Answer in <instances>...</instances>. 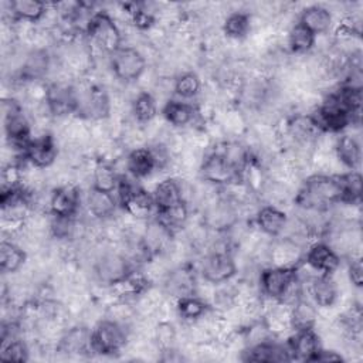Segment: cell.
<instances>
[{
    "instance_id": "6da1fadb",
    "label": "cell",
    "mask_w": 363,
    "mask_h": 363,
    "mask_svg": "<svg viewBox=\"0 0 363 363\" xmlns=\"http://www.w3.org/2000/svg\"><path fill=\"white\" fill-rule=\"evenodd\" d=\"M342 186L339 174L313 173L308 176L298 193L294 197V203L305 211L326 213L332 206L340 204Z\"/></svg>"
},
{
    "instance_id": "7a4b0ae2",
    "label": "cell",
    "mask_w": 363,
    "mask_h": 363,
    "mask_svg": "<svg viewBox=\"0 0 363 363\" xmlns=\"http://www.w3.org/2000/svg\"><path fill=\"white\" fill-rule=\"evenodd\" d=\"M85 38L92 50L108 55L122 47V31L106 10L91 13L85 24Z\"/></svg>"
},
{
    "instance_id": "3957f363",
    "label": "cell",
    "mask_w": 363,
    "mask_h": 363,
    "mask_svg": "<svg viewBox=\"0 0 363 363\" xmlns=\"http://www.w3.org/2000/svg\"><path fill=\"white\" fill-rule=\"evenodd\" d=\"M3 123L9 146L13 152L23 156L26 146L31 140V126L17 99H3Z\"/></svg>"
},
{
    "instance_id": "277c9868",
    "label": "cell",
    "mask_w": 363,
    "mask_h": 363,
    "mask_svg": "<svg viewBox=\"0 0 363 363\" xmlns=\"http://www.w3.org/2000/svg\"><path fill=\"white\" fill-rule=\"evenodd\" d=\"M116 191L118 203L132 218L139 221H149L156 214V206L152 193L139 186H135L126 177H119Z\"/></svg>"
},
{
    "instance_id": "5b68a950",
    "label": "cell",
    "mask_w": 363,
    "mask_h": 363,
    "mask_svg": "<svg viewBox=\"0 0 363 363\" xmlns=\"http://www.w3.org/2000/svg\"><path fill=\"white\" fill-rule=\"evenodd\" d=\"M129 339L128 326L105 318L95 323L91 329V349L94 353L113 356L121 353Z\"/></svg>"
},
{
    "instance_id": "8992f818",
    "label": "cell",
    "mask_w": 363,
    "mask_h": 363,
    "mask_svg": "<svg viewBox=\"0 0 363 363\" xmlns=\"http://www.w3.org/2000/svg\"><path fill=\"white\" fill-rule=\"evenodd\" d=\"M112 102L109 94L99 85H88L82 91L77 89V118L101 122L111 116Z\"/></svg>"
},
{
    "instance_id": "52a82bcc",
    "label": "cell",
    "mask_w": 363,
    "mask_h": 363,
    "mask_svg": "<svg viewBox=\"0 0 363 363\" xmlns=\"http://www.w3.org/2000/svg\"><path fill=\"white\" fill-rule=\"evenodd\" d=\"M298 279V267H267L258 278L259 294L268 301L281 302Z\"/></svg>"
},
{
    "instance_id": "ba28073f",
    "label": "cell",
    "mask_w": 363,
    "mask_h": 363,
    "mask_svg": "<svg viewBox=\"0 0 363 363\" xmlns=\"http://www.w3.org/2000/svg\"><path fill=\"white\" fill-rule=\"evenodd\" d=\"M109 57L113 77L125 84L139 81L146 71V57L136 47L122 45Z\"/></svg>"
},
{
    "instance_id": "9c48e42d",
    "label": "cell",
    "mask_w": 363,
    "mask_h": 363,
    "mask_svg": "<svg viewBox=\"0 0 363 363\" xmlns=\"http://www.w3.org/2000/svg\"><path fill=\"white\" fill-rule=\"evenodd\" d=\"M238 223V206L228 197H217L206 204L201 224L214 233H227Z\"/></svg>"
},
{
    "instance_id": "30bf717a",
    "label": "cell",
    "mask_w": 363,
    "mask_h": 363,
    "mask_svg": "<svg viewBox=\"0 0 363 363\" xmlns=\"http://www.w3.org/2000/svg\"><path fill=\"white\" fill-rule=\"evenodd\" d=\"M200 274L208 284H227L237 275V262L230 251L213 250L203 258Z\"/></svg>"
},
{
    "instance_id": "8fae6325",
    "label": "cell",
    "mask_w": 363,
    "mask_h": 363,
    "mask_svg": "<svg viewBox=\"0 0 363 363\" xmlns=\"http://www.w3.org/2000/svg\"><path fill=\"white\" fill-rule=\"evenodd\" d=\"M96 279L106 286H112L126 278L132 271L129 258L119 251L104 252L94 265Z\"/></svg>"
},
{
    "instance_id": "7c38bea8",
    "label": "cell",
    "mask_w": 363,
    "mask_h": 363,
    "mask_svg": "<svg viewBox=\"0 0 363 363\" xmlns=\"http://www.w3.org/2000/svg\"><path fill=\"white\" fill-rule=\"evenodd\" d=\"M199 176L201 182L213 186H228L240 179L237 170L230 164L223 152L207 155L199 166Z\"/></svg>"
},
{
    "instance_id": "4fadbf2b",
    "label": "cell",
    "mask_w": 363,
    "mask_h": 363,
    "mask_svg": "<svg viewBox=\"0 0 363 363\" xmlns=\"http://www.w3.org/2000/svg\"><path fill=\"white\" fill-rule=\"evenodd\" d=\"M58 157V145L55 138L44 132L35 138H31L23 152V160L35 169H50Z\"/></svg>"
},
{
    "instance_id": "5bb4252c",
    "label": "cell",
    "mask_w": 363,
    "mask_h": 363,
    "mask_svg": "<svg viewBox=\"0 0 363 363\" xmlns=\"http://www.w3.org/2000/svg\"><path fill=\"white\" fill-rule=\"evenodd\" d=\"M44 104L51 116L62 118L77 111V88L67 81H55L47 85Z\"/></svg>"
},
{
    "instance_id": "9a60e30c",
    "label": "cell",
    "mask_w": 363,
    "mask_h": 363,
    "mask_svg": "<svg viewBox=\"0 0 363 363\" xmlns=\"http://www.w3.org/2000/svg\"><path fill=\"white\" fill-rule=\"evenodd\" d=\"M81 206L79 189L75 184H62L48 196V211L57 217H77Z\"/></svg>"
},
{
    "instance_id": "2e32d148",
    "label": "cell",
    "mask_w": 363,
    "mask_h": 363,
    "mask_svg": "<svg viewBox=\"0 0 363 363\" xmlns=\"http://www.w3.org/2000/svg\"><path fill=\"white\" fill-rule=\"evenodd\" d=\"M302 254L301 242L289 235L275 237L267 250V257L272 267H298Z\"/></svg>"
},
{
    "instance_id": "e0dca14e",
    "label": "cell",
    "mask_w": 363,
    "mask_h": 363,
    "mask_svg": "<svg viewBox=\"0 0 363 363\" xmlns=\"http://www.w3.org/2000/svg\"><path fill=\"white\" fill-rule=\"evenodd\" d=\"M305 264L318 274L332 275L340 265V255L325 241H316L305 252Z\"/></svg>"
},
{
    "instance_id": "ac0fdd59",
    "label": "cell",
    "mask_w": 363,
    "mask_h": 363,
    "mask_svg": "<svg viewBox=\"0 0 363 363\" xmlns=\"http://www.w3.org/2000/svg\"><path fill=\"white\" fill-rule=\"evenodd\" d=\"M288 349L292 360L313 362L318 350L322 347L319 335L315 328L295 330V333L288 340Z\"/></svg>"
},
{
    "instance_id": "d6986e66",
    "label": "cell",
    "mask_w": 363,
    "mask_h": 363,
    "mask_svg": "<svg viewBox=\"0 0 363 363\" xmlns=\"http://www.w3.org/2000/svg\"><path fill=\"white\" fill-rule=\"evenodd\" d=\"M164 292L174 299L189 296V295H196V275L194 271L189 265H182L177 267L172 271H169L164 277Z\"/></svg>"
},
{
    "instance_id": "ffe728a7",
    "label": "cell",
    "mask_w": 363,
    "mask_h": 363,
    "mask_svg": "<svg viewBox=\"0 0 363 363\" xmlns=\"http://www.w3.org/2000/svg\"><path fill=\"white\" fill-rule=\"evenodd\" d=\"M244 360L247 362H267V363H281L292 360L288 345H281L265 339L255 345L248 346L244 350Z\"/></svg>"
},
{
    "instance_id": "44dd1931",
    "label": "cell",
    "mask_w": 363,
    "mask_h": 363,
    "mask_svg": "<svg viewBox=\"0 0 363 363\" xmlns=\"http://www.w3.org/2000/svg\"><path fill=\"white\" fill-rule=\"evenodd\" d=\"M255 224L258 230L271 237H279L284 234L288 225V216L286 213L274 204L261 206L255 213Z\"/></svg>"
},
{
    "instance_id": "7402d4cb",
    "label": "cell",
    "mask_w": 363,
    "mask_h": 363,
    "mask_svg": "<svg viewBox=\"0 0 363 363\" xmlns=\"http://www.w3.org/2000/svg\"><path fill=\"white\" fill-rule=\"evenodd\" d=\"M308 292L318 308H332L339 298L336 282L332 275L325 274H318L308 281Z\"/></svg>"
},
{
    "instance_id": "603a6c76",
    "label": "cell",
    "mask_w": 363,
    "mask_h": 363,
    "mask_svg": "<svg viewBox=\"0 0 363 363\" xmlns=\"http://www.w3.org/2000/svg\"><path fill=\"white\" fill-rule=\"evenodd\" d=\"M126 172L133 179H145L150 176L157 169L156 157L150 149V146H139L133 147L125 159Z\"/></svg>"
},
{
    "instance_id": "cb8c5ba5",
    "label": "cell",
    "mask_w": 363,
    "mask_h": 363,
    "mask_svg": "<svg viewBox=\"0 0 363 363\" xmlns=\"http://www.w3.org/2000/svg\"><path fill=\"white\" fill-rule=\"evenodd\" d=\"M51 67V57L45 48H33L24 58L20 68V78L27 82L41 81Z\"/></svg>"
},
{
    "instance_id": "d4e9b609",
    "label": "cell",
    "mask_w": 363,
    "mask_h": 363,
    "mask_svg": "<svg viewBox=\"0 0 363 363\" xmlns=\"http://www.w3.org/2000/svg\"><path fill=\"white\" fill-rule=\"evenodd\" d=\"M152 196L155 200L156 213L167 210V208L174 207L182 203H186L184 194H183V186L174 177H166V179L160 180L155 186Z\"/></svg>"
},
{
    "instance_id": "484cf974",
    "label": "cell",
    "mask_w": 363,
    "mask_h": 363,
    "mask_svg": "<svg viewBox=\"0 0 363 363\" xmlns=\"http://www.w3.org/2000/svg\"><path fill=\"white\" fill-rule=\"evenodd\" d=\"M85 206L88 213L96 218V220H108L111 218L118 207V200L112 191L101 190L94 186L89 187L86 193V200Z\"/></svg>"
},
{
    "instance_id": "4316f807",
    "label": "cell",
    "mask_w": 363,
    "mask_h": 363,
    "mask_svg": "<svg viewBox=\"0 0 363 363\" xmlns=\"http://www.w3.org/2000/svg\"><path fill=\"white\" fill-rule=\"evenodd\" d=\"M9 11L14 23L35 24L47 16L50 6L41 0H13L9 3Z\"/></svg>"
},
{
    "instance_id": "83f0119b",
    "label": "cell",
    "mask_w": 363,
    "mask_h": 363,
    "mask_svg": "<svg viewBox=\"0 0 363 363\" xmlns=\"http://www.w3.org/2000/svg\"><path fill=\"white\" fill-rule=\"evenodd\" d=\"M333 155L340 164L349 170H357L362 160V149L357 139L349 133H337L333 145Z\"/></svg>"
},
{
    "instance_id": "f1b7e54d",
    "label": "cell",
    "mask_w": 363,
    "mask_h": 363,
    "mask_svg": "<svg viewBox=\"0 0 363 363\" xmlns=\"http://www.w3.org/2000/svg\"><path fill=\"white\" fill-rule=\"evenodd\" d=\"M58 352H65L68 354H82L92 352L91 349V329L78 325L67 329L57 345Z\"/></svg>"
},
{
    "instance_id": "f546056e",
    "label": "cell",
    "mask_w": 363,
    "mask_h": 363,
    "mask_svg": "<svg viewBox=\"0 0 363 363\" xmlns=\"http://www.w3.org/2000/svg\"><path fill=\"white\" fill-rule=\"evenodd\" d=\"M298 23H301L303 27H306L312 34L318 37L320 34H326L330 30L333 17L329 9L313 4V6L305 7L301 11Z\"/></svg>"
},
{
    "instance_id": "4dcf8cb0",
    "label": "cell",
    "mask_w": 363,
    "mask_h": 363,
    "mask_svg": "<svg viewBox=\"0 0 363 363\" xmlns=\"http://www.w3.org/2000/svg\"><path fill=\"white\" fill-rule=\"evenodd\" d=\"M196 113H197L196 108L191 104L177 101V99L166 101L162 108V116L169 125L174 128L187 126L189 123L193 122Z\"/></svg>"
},
{
    "instance_id": "1f68e13d",
    "label": "cell",
    "mask_w": 363,
    "mask_h": 363,
    "mask_svg": "<svg viewBox=\"0 0 363 363\" xmlns=\"http://www.w3.org/2000/svg\"><path fill=\"white\" fill-rule=\"evenodd\" d=\"M27 261V251L17 242L3 240L0 242V269L3 274H14Z\"/></svg>"
},
{
    "instance_id": "d6a6232c",
    "label": "cell",
    "mask_w": 363,
    "mask_h": 363,
    "mask_svg": "<svg viewBox=\"0 0 363 363\" xmlns=\"http://www.w3.org/2000/svg\"><path fill=\"white\" fill-rule=\"evenodd\" d=\"M319 318L318 306L313 302H309L303 296L291 305V329L302 330L315 328Z\"/></svg>"
},
{
    "instance_id": "836d02e7",
    "label": "cell",
    "mask_w": 363,
    "mask_h": 363,
    "mask_svg": "<svg viewBox=\"0 0 363 363\" xmlns=\"http://www.w3.org/2000/svg\"><path fill=\"white\" fill-rule=\"evenodd\" d=\"M174 311L183 320L191 323L203 319L210 312V306L204 299L199 298L197 295H189L176 299Z\"/></svg>"
},
{
    "instance_id": "e575fe53",
    "label": "cell",
    "mask_w": 363,
    "mask_h": 363,
    "mask_svg": "<svg viewBox=\"0 0 363 363\" xmlns=\"http://www.w3.org/2000/svg\"><path fill=\"white\" fill-rule=\"evenodd\" d=\"M251 14L247 11H231L223 23V33L234 41L245 40L251 31Z\"/></svg>"
},
{
    "instance_id": "d590c367",
    "label": "cell",
    "mask_w": 363,
    "mask_h": 363,
    "mask_svg": "<svg viewBox=\"0 0 363 363\" xmlns=\"http://www.w3.org/2000/svg\"><path fill=\"white\" fill-rule=\"evenodd\" d=\"M316 44V35L312 34L306 27L301 23H295L291 26L288 31V48L292 54L303 55L313 50Z\"/></svg>"
},
{
    "instance_id": "8d00e7d4",
    "label": "cell",
    "mask_w": 363,
    "mask_h": 363,
    "mask_svg": "<svg viewBox=\"0 0 363 363\" xmlns=\"http://www.w3.org/2000/svg\"><path fill=\"white\" fill-rule=\"evenodd\" d=\"M132 115L140 125L150 123L157 115V102L152 92L142 91L132 101Z\"/></svg>"
},
{
    "instance_id": "74e56055",
    "label": "cell",
    "mask_w": 363,
    "mask_h": 363,
    "mask_svg": "<svg viewBox=\"0 0 363 363\" xmlns=\"http://www.w3.org/2000/svg\"><path fill=\"white\" fill-rule=\"evenodd\" d=\"M342 186V201L346 206H359L362 199V174L359 170H349L339 174Z\"/></svg>"
},
{
    "instance_id": "f35d334b",
    "label": "cell",
    "mask_w": 363,
    "mask_h": 363,
    "mask_svg": "<svg viewBox=\"0 0 363 363\" xmlns=\"http://www.w3.org/2000/svg\"><path fill=\"white\" fill-rule=\"evenodd\" d=\"M121 174L116 173L115 167L106 162H98L92 170V186L106 191H116Z\"/></svg>"
},
{
    "instance_id": "ab89813d",
    "label": "cell",
    "mask_w": 363,
    "mask_h": 363,
    "mask_svg": "<svg viewBox=\"0 0 363 363\" xmlns=\"http://www.w3.org/2000/svg\"><path fill=\"white\" fill-rule=\"evenodd\" d=\"M201 89V79L194 71H184L174 78L173 92L182 99L194 98Z\"/></svg>"
},
{
    "instance_id": "60d3db41",
    "label": "cell",
    "mask_w": 363,
    "mask_h": 363,
    "mask_svg": "<svg viewBox=\"0 0 363 363\" xmlns=\"http://www.w3.org/2000/svg\"><path fill=\"white\" fill-rule=\"evenodd\" d=\"M0 359L4 362H27L30 359V349L21 337H14L1 342Z\"/></svg>"
},
{
    "instance_id": "b9f144b4",
    "label": "cell",
    "mask_w": 363,
    "mask_h": 363,
    "mask_svg": "<svg viewBox=\"0 0 363 363\" xmlns=\"http://www.w3.org/2000/svg\"><path fill=\"white\" fill-rule=\"evenodd\" d=\"M153 337H155L159 352L172 350V349H174V345L177 340V330L170 322L162 320L155 326Z\"/></svg>"
},
{
    "instance_id": "7bdbcfd3",
    "label": "cell",
    "mask_w": 363,
    "mask_h": 363,
    "mask_svg": "<svg viewBox=\"0 0 363 363\" xmlns=\"http://www.w3.org/2000/svg\"><path fill=\"white\" fill-rule=\"evenodd\" d=\"M347 277L354 288H362L363 285V265L360 257H352L347 265Z\"/></svg>"
},
{
    "instance_id": "ee69618b",
    "label": "cell",
    "mask_w": 363,
    "mask_h": 363,
    "mask_svg": "<svg viewBox=\"0 0 363 363\" xmlns=\"http://www.w3.org/2000/svg\"><path fill=\"white\" fill-rule=\"evenodd\" d=\"M340 360H343V356L340 353H337L336 350L323 349V347H320L316 356L313 357V362H340Z\"/></svg>"
}]
</instances>
